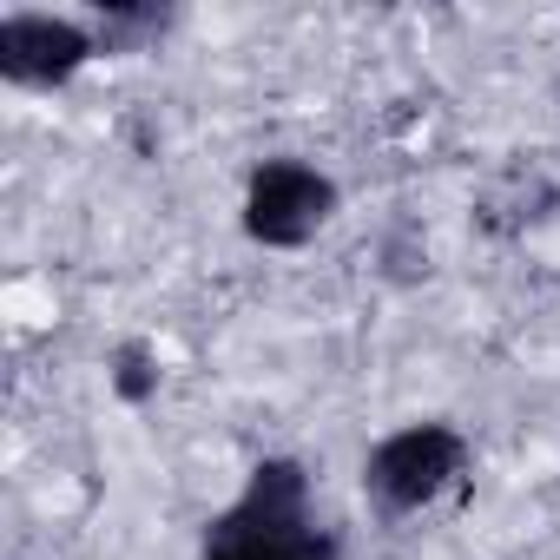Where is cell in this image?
Returning a JSON list of instances; mask_svg holds the SVG:
<instances>
[{
  "instance_id": "cell-4",
  "label": "cell",
  "mask_w": 560,
  "mask_h": 560,
  "mask_svg": "<svg viewBox=\"0 0 560 560\" xmlns=\"http://www.w3.org/2000/svg\"><path fill=\"white\" fill-rule=\"evenodd\" d=\"M106 54L93 21L47 14V8H14L0 14V80L14 93H60L73 86L93 60Z\"/></svg>"
},
{
  "instance_id": "cell-2",
  "label": "cell",
  "mask_w": 560,
  "mask_h": 560,
  "mask_svg": "<svg viewBox=\"0 0 560 560\" xmlns=\"http://www.w3.org/2000/svg\"><path fill=\"white\" fill-rule=\"evenodd\" d=\"M468 462H475V442H468L455 422L422 416V422H402V429L376 435V442L363 448L357 481H363V501H370L383 521H402V514L435 508V501L468 475Z\"/></svg>"
},
{
  "instance_id": "cell-3",
  "label": "cell",
  "mask_w": 560,
  "mask_h": 560,
  "mask_svg": "<svg viewBox=\"0 0 560 560\" xmlns=\"http://www.w3.org/2000/svg\"><path fill=\"white\" fill-rule=\"evenodd\" d=\"M337 211H343V185L324 165L277 152L250 165L244 198H237V231L257 250H304L337 224Z\"/></svg>"
},
{
  "instance_id": "cell-5",
  "label": "cell",
  "mask_w": 560,
  "mask_h": 560,
  "mask_svg": "<svg viewBox=\"0 0 560 560\" xmlns=\"http://www.w3.org/2000/svg\"><path fill=\"white\" fill-rule=\"evenodd\" d=\"M159 383H165V363H159V350H152L145 337L113 343V357H106V389H113V402L145 409V402L159 396Z\"/></svg>"
},
{
  "instance_id": "cell-1",
  "label": "cell",
  "mask_w": 560,
  "mask_h": 560,
  "mask_svg": "<svg viewBox=\"0 0 560 560\" xmlns=\"http://www.w3.org/2000/svg\"><path fill=\"white\" fill-rule=\"evenodd\" d=\"M205 560H343V534L311 501V468L298 455L250 462L244 488L205 521Z\"/></svg>"
}]
</instances>
